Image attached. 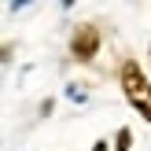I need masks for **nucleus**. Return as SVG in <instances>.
I'll use <instances>...</instances> for the list:
<instances>
[{
	"label": "nucleus",
	"instance_id": "obj_1",
	"mask_svg": "<svg viewBox=\"0 0 151 151\" xmlns=\"http://www.w3.org/2000/svg\"><path fill=\"white\" fill-rule=\"evenodd\" d=\"M118 81H122L125 100L137 107V114H144L151 122V81H147V74L137 66V59H125V63L118 66Z\"/></svg>",
	"mask_w": 151,
	"mask_h": 151
},
{
	"label": "nucleus",
	"instance_id": "obj_2",
	"mask_svg": "<svg viewBox=\"0 0 151 151\" xmlns=\"http://www.w3.org/2000/svg\"><path fill=\"white\" fill-rule=\"evenodd\" d=\"M70 52L74 59H81V63H88V59L100 52V29L92 26V22H85V26L74 29V41H70Z\"/></svg>",
	"mask_w": 151,
	"mask_h": 151
},
{
	"label": "nucleus",
	"instance_id": "obj_3",
	"mask_svg": "<svg viewBox=\"0 0 151 151\" xmlns=\"http://www.w3.org/2000/svg\"><path fill=\"white\" fill-rule=\"evenodd\" d=\"M129 140H133L129 129H118V137H114V151H129Z\"/></svg>",
	"mask_w": 151,
	"mask_h": 151
},
{
	"label": "nucleus",
	"instance_id": "obj_4",
	"mask_svg": "<svg viewBox=\"0 0 151 151\" xmlns=\"http://www.w3.org/2000/svg\"><path fill=\"white\" fill-rule=\"evenodd\" d=\"M92 151H107V140H100V144H96V147H92Z\"/></svg>",
	"mask_w": 151,
	"mask_h": 151
}]
</instances>
